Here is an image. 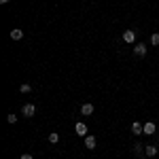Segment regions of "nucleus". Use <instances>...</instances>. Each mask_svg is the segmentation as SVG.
<instances>
[{"mask_svg":"<svg viewBox=\"0 0 159 159\" xmlns=\"http://www.w3.org/2000/svg\"><path fill=\"white\" fill-rule=\"evenodd\" d=\"M147 51H148V47L144 45V43H136V45H134V55H136V57H144Z\"/></svg>","mask_w":159,"mask_h":159,"instance_id":"f257e3e1","label":"nucleus"},{"mask_svg":"<svg viewBox=\"0 0 159 159\" xmlns=\"http://www.w3.org/2000/svg\"><path fill=\"white\" fill-rule=\"evenodd\" d=\"M34 112H36V106H34V104H24V106H21V115L28 117V119H32Z\"/></svg>","mask_w":159,"mask_h":159,"instance_id":"f03ea898","label":"nucleus"},{"mask_svg":"<svg viewBox=\"0 0 159 159\" xmlns=\"http://www.w3.org/2000/svg\"><path fill=\"white\" fill-rule=\"evenodd\" d=\"M123 40H125L127 45H134L136 43V32L134 30H125V32H123Z\"/></svg>","mask_w":159,"mask_h":159,"instance_id":"7ed1b4c3","label":"nucleus"},{"mask_svg":"<svg viewBox=\"0 0 159 159\" xmlns=\"http://www.w3.org/2000/svg\"><path fill=\"white\" fill-rule=\"evenodd\" d=\"M74 132H76V134L81 136V138H85V136H87V125H85V123H81V121H79L76 125H74Z\"/></svg>","mask_w":159,"mask_h":159,"instance_id":"20e7f679","label":"nucleus"},{"mask_svg":"<svg viewBox=\"0 0 159 159\" xmlns=\"http://www.w3.org/2000/svg\"><path fill=\"white\" fill-rule=\"evenodd\" d=\"M132 134H134V136L144 134V125H142V123H138V121H134V123H132Z\"/></svg>","mask_w":159,"mask_h":159,"instance_id":"39448f33","label":"nucleus"},{"mask_svg":"<svg viewBox=\"0 0 159 159\" xmlns=\"http://www.w3.org/2000/svg\"><path fill=\"white\" fill-rule=\"evenodd\" d=\"M81 115H85V117H91V115H93V104L85 102V104L81 106Z\"/></svg>","mask_w":159,"mask_h":159,"instance_id":"423d86ee","label":"nucleus"},{"mask_svg":"<svg viewBox=\"0 0 159 159\" xmlns=\"http://www.w3.org/2000/svg\"><path fill=\"white\" fill-rule=\"evenodd\" d=\"M96 144H98V138L87 134V136H85V147H87V148H96Z\"/></svg>","mask_w":159,"mask_h":159,"instance_id":"0eeeda50","label":"nucleus"},{"mask_svg":"<svg viewBox=\"0 0 159 159\" xmlns=\"http://www.w3.org/2000/svg\"><path fill=\"white\" fill-rule=\"evenodd\" d=\"M155 129H157V127H155V123H153V121H148V123H144V134H148V136H153V134H155Z\"/></svg>","mask_w":159,"mask_h":159,"instance_id":"6e6552de","label":"nucleus"},{"mask_svg":"<svg viewBox=\"0 0 159 159\" xmlns=\"http://www.w3.org/2000/svg\"><path fill=\"white\" fill-rule=\"evenodd\" d=\"M11 38L13 40H21V38H24V30H19V28L11 30Z\"/></svg>","mask_w":159,"mask_h":159,"instance_id":"1a4fd4ad","label":"nucleus"},{"mask_svg":"<svg viewBox=\"0 0 159 159\" xmlns=\"http://www.w3.org/2000/svg\"><path fill=\"white\" fill-rule=\"evenodd\" d=\"M49 142L51 144H57V142H60V134H57V132H51L49 134Z\"/></svg>","mask_w":159,"mask_h":159,"instance_id":"9d476101","label":"nucleus"},{"mask_svg":"<svg viewBox=\"0 0 159 159\" xmlns=\"http://www.w3.org/2000/svg\"><path fill=\"white\" fill-rule=\"evenodd\" d=\"M144 153H147L148 157H155L157 155V147H144Z\"/></svg>","mask_w":159,"mask_h":159,"instance_id":"9b49d317","label":"nucleus"},{"mask_svg":"<svg viewBox=\"0 0 159 159\" xmlns=\"http://www.w3.org/2000/svg\"><path fill=\"white\" fill-rule=\"evenodd\" d=\"M19 91H21V93H30V91H32V85H28V83H24V85L19 87Z\"/></svg>","mask_w":159,"mask_h":159,"instance_id":"f8f14e48","label":"nucleus"},{"mask_svg":"<svg viewBox=\"0 0 159 159\" xmlns=\"http://www.w3.org/2000/svg\"><path fill=\"white\" fill-rule=\"evenodd\" d=\"M151 45H159V34H153L151 36Z\"/></svg>","mask_w":159,"mask_h":159,"instance_id":"ddd939ff","label":"nucleus"},{"mask_svg":"<svg viewBox=\"0 0 159 159\" xmlns=\"http://www.w3.org/2000/svg\"><path fill=\"white\" fill-rule=\"evenodd\" d=\"M7 121H9V123H17V115H9Z\"/></svg>","mask_w":159,"mask_h":159,"instance_id":"4468645a","label":"nucleus"},{"mask_svg":"<svg viewBox=\"0 0 159 159\" xmlns=\"http://www.w3.org/2000/svg\"><path fill=\"white\" fill-rule=\"evenodd\" d=\"M142 148H144L142 144H134V151H136V153H142Z\"/></svg>","mask_w":159,"mask_h":159,"instance_id":"2eb2a0df","label":"nucleus"},{"mask_svg":"<svg viewBox=\"0 0 159 159\" xmlns=\"http://www.w3.org/2000/svg\"><path fill=\"white\" fill-rule=\"evenodd\" d=\"M21 159H32V155H28V153H25V155H21Z\"/></svg>","mask_w":159,"mask_h":159,"instance_id":"dca6fc26","label":"nucleus"},{"mask_svg":"<svg viewBox=\"0 0 159 159\" xmlns=\"http://www.w3.org/2000/svg\"><path fill=\"white\" fill-rule=\"evenodd\" d=\"M0 2H2V4H7V2H9V0H0Z\"/></svg>","mask_w":159,"mask_h":159,"instance_id":"f3484780","label":"nucleus"}]
</instances>
